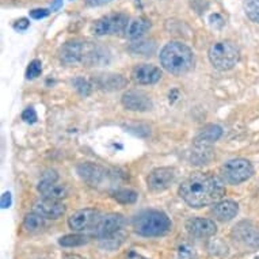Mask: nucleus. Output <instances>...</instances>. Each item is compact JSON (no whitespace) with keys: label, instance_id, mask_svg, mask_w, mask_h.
I'll return each mask as SVG.
<instances>
[{"label":"nucleus","instance_id":"nucleus-21","mask_svg":"<svg viewBox=\"0 0 259 259\" xmlns=\"http://www.w3.org/2000/svg\"><path fill=\"white\" fill-rule=\"evenodd\" d=\"M95 83H97L99 89L114 91V90L125 87L126 85V79L121 76V75H115V73H105V75H99Z\"/></svg>","mask_w":259,"mask_h":259},{"label":"nucleus","instance_id":"nucleus-22","mask_svg":"<svg viewBox=\"0 0 259 259\" xmlns=\"http://www.w3.org/2000/svg\"><path fill=\"white\" fill-rule=\"evenodd\" d=\"M45 227V217L38 214L37 212L29 213L26 214L25 220H23V228L30 234H37L41 232Z\"/></svg>","mask_w":259,"mask_h":259},{"label":"nucleus","instance_id":"nucleus-13","mask_svg":"<svg viewBox=\"0 0 259 259\" xmlns=\"http://www.w3.org/2000/svg\"><path fill=\"white\" fill-rule=\"evenodd\" d=\"M77 174L80 175V178L89 185L97 187L102 185L103 181L107 178L106 168H103L102 166L95 164V163H90V161L80 163L77 166Z\"/></svg>","mask_w":259,"mask_h":259},{"label":"nucleus","instance_id":"nucleus-27","mask_svg":"<svg viewBox=\"0 0 259 259\" xmlns=\"http://www.w3.org/2000/svg\"><path fill=\"white\" fill-rule=\"evenodd\" d=\"M244 13L250 21L259 23V0H244Z\"/></svg>","mask_w":259,"mask_h":259},{"label":"nucleus","instance_id":"nucleus-2","mask_svg":"<svg viewBox=\"0 0 259 259\" xmlns=\"http://www.w3.org/2000/svg\"><path fill=\"white\" fill-rule=\"evenodd\" d=\"M160 64L167 72L181 76L193 68L194 55L187 45L178 41H172L161 49Z\"/></svg>","mask_w":259,"mask_h":259},{"label":"nucleus","instance_id":"nucleus-17","mask_svg":"<svg viewBox=\"0 0 259 259\" xmlns=\"http://www.w3.org/2000/svg\"><path fill=\"white\" fill-rule=\"evenodd\" d=\"M213 157V144L206 143V141H201L194 139L193 141V149H191V164L196 166H204L208 164L209 161L212 160Z\"/></svg>","mask_w":259,"mask_h":259},{"label":"nucleus","instance_id":"nucleus-12","mask_svg":"<svg viewBox=\"0 0 259 259\" xmlns=\"http://www.w3.org/2000/svg\"><path fill=\"white\" fill-rule=\"evenodd\" d=\"M122 105L131 111H148L152 109V99L148 94L140 90H129L122 95Z\"/></svg>","mask_w":259,"mask_h":259},{"label":"nucleus","instance_id":"nucleus-39","mask_svg":"<svg viewBox=\"0 0 259 259\" xmlns=\"http://www.w3.org/2000/svg\"><path fill=\"white\" fill-rule=\"evenodd\" d=\"M61 5H63V0H55L52 5V11H57L61 7Z\"/></svg>","mask_w":259,"mask_h":259},{"label":"nucleus","instance_id":"nucleus-29","mask_svg":"<svg viewBox=\"0 0 259 259\" xmlns=\"http://www.w3.org/2000/svg\"><path fill=\"white\" fill-rule=\"evenodd\" d=\"M42 72V64L39 60H33V61H30L29 67L26 69V77L27 79H35V77H38Z\"/></svg>","mask_w":259,"mask_h":259},{"label":"nucleus","instance_id":"nucleus-30","mask_svg":"<svg viewBox=\"0 0 259 259\" xmlns=\"http://www.w3.org/2000/svg\"><path fill=\"white\" fill-rule=\"evenodd\" d=\"M73 85H75V89H76L81 95H84V97L90 95V93H91V84H90L85 79H83V77H76V79L73 80Z\"/></svg>","mask_w":259,"mask_h":259},{"label":"nucleus","instance_id":"nucleus-25","mask_svg":"<svg viewBox=\"0 0 259 259\" xmlns=\"http://www.w3.org/2000/svg\"><path fill=\"white\" fill-rule=\"evenodd\" d=\"M113 198H114L117 202L122 205H126V204H135L137 201V194L136 191L131 190V189H119V190H115L113 194Z\"/></svg>","mask_w":259,"mask_h":259},{"label":"nucleus","instance_id":"nucleus-34","mask_svg":"<svg viewBox=\"0 0 259 259\" xmlns=\"http://www.w3.org/2000/svg\"><path fill=\"white\" fill-rule=\"evenodd\" d=\"M11 204H13V197H11V194L7 191V193H5V194L2 196V202H0V205H2V208L3 209H7L11 206Z\"/></svg>","mask_w":259,"mask_h":259},{"label":"nucleus","instance_id":"nucleus-7","mask_svg":"<svg viewBox=\"0 0 259 259\" xmlns=\"http://www.w3.org/2000/svg\"><path fill=\"white\" fill-rule=\"evenodd\" d=\"M59 175L53 170H48L42 174V178L38 183V191L39 194L44 198H49V200L60 201L68 196V189L57 182Z\"/></svg>","mask_w":259,"mask_h":259},{"label":"nucleus","instance_id":"nucleus-33","mask_svg":"<svg viewBox=\"0 0 259 259\" xmlns=\"http://www.w3.org/2000/svg\"><path fill=\"white\" fill-rule=\"evenodd\" d=\"M30 26V22L26 19V18H21L19 21H17L14 23V29L18 30V31H25L27 30V27Z\"/></svg>","mask_w":259,"mask_h":259},{"label":"nucleus","instance_id":"nucleus-1","mask_svg":"<svg viewBox=\"0 0 259 259\" xmlns=\"http://www.w3.org/2000/svg\"><path fill=\"white\" fill-rule=\"evenodd\" d=\"M179 196L191 208L217 204L225 196L224 181L209 172H196L179 186Z\"/></svg>","mask_w":259,"mask_h":259},{"label":"nucleus","instance_id":"nucleus-14","mask_svg":"<svg viewBox=\"0 0 259 259\" xmlns=\"http://www.w3.org/2000/svg\"><path fill=\"white\" fill-rule=\"evenodd\" d=\"M186 228L191 236H196L200 239H208L214 236L217 232L216 223L210 219L204 217H196L187 221Z\"/></svg>","mask_w":259,"mask_h":259},{"label":"nucleus","instance_id":"nucleus-9","mask_svg":"<svg viewBox=\"0 0 259 259\" xmlns=\"http://www.w3.org/2000/svg\"><path fill=\"white\" fill-rule=\"evenodd\" d=\"M102 219V214L97 209L85 208L80 209L68 219L69 228L75 232H84V231H94L98 225L99 220Z\"/></svg>","mask_w":259,"mask_h":259},{"label":"nucleus","instance_id":"nucleus-4","mask_svg":"<svg viewBox=\"0 0 259 259\" xmlns=\"http://www.w3.org/2000/svg\"><path fill=\"white\" fill-rule=\"evenodd\" d=\"M209 61L219 71H230L239 63L240 51L232 41H219L212 44L208 52Z\"/></svg>","mask_w":259,"mask_h":259},{"label":"nucleus","instance_id":"nucleus-15","mask_svg":"<svg viewBox=\"0 0 259 259\" xmlns=\"http://www.w3.org/2000/svg\"><path fill=\"white\" fill-rule=\"evenodd\" d=\"M161 76L163 73L160 68H157L156 65H152V64H140L132 71V79L137 84H155L160 80Z\"/></svg>","mask_w":259,"mask_h":259},{"label":"nucleus","instance_id":"nucleus-23","mask_svg":"<svg viewBox=\"0 0 259 259\" xmlns=\"http://www.w3.org/2000/svg\"><path fill=\"white\" fill-rule=\"evenodd\" d=\"M223 135V129H221L219 125H208L205 126L200 133L198 136L196 137L197 140L201 141H206V143H210V144H214Z\"/></svg>","mask_w":259,"mask_h":259},{"label":"nucleus","instance_id":"nucleus-35","mask_svg":"<svg viewBox=\"0 0 259 259\" xmlns=\"http://www.w3.org/2000/svg\"><path fill=\"white\" fill-rule=\"evenodd\" d=\"M111 0H85V3L91 7H98V6H103L110 3Z\"/></svg>","mask_w":259,"mask_h":259},{"label":"nucleus","instance_id":"nucleus-26","mask_svg":"<svg viewBox=\"0 0 259 259\" xmlns=\"http://www.w3.org/2000/svg\"><path fill=\"white\" fill-rule=\"evenodd\" d=\"M123 239H125V235L119 231V232L111 235L109 238L102 239V240H101V246H102L103 248H106V250H115V248H118V247L122 244Z\"/></svg>","mask_w":259,"mask_h":259},{"label":"nucleus","instance_id":"nucleus-16","mask_svg":"<svg viewBox=\"0 0 259 259\" xmlns=\"http://www.w3.org/2000/svg\"><path fill=\"white\" fill-rule=\"evenodd\" d=\"M33 210L41 214L45 219H51V220H57L60 217L64 216L65 213V206H64L60 201L49 200V198H42V200L37 201L33 206Z\"/></svg>","mask_w":259,"mask_h":259},{"label":"nucleus","instance_id":"nucleus-32","mask_svg":"<svg viewBox=\"0 0 259 259\" xmlns=\"http://www.w3.org/2000/svg\"><path fill=\"white\" fill-rule=\"evenodd\" d=\"M49 14H51L49 10L37 9V10H33V11H30V17L33 18V19H42V18H47Z\"/></svg>","mask_w":259,"mask_h":259},{"label":"nucleus","instance_id":"nucleus-28","mask_svg":"<svg viewBox=\"0 0 259 259\" xmlns=\"http://www.w3.org/2000/svg\"><path fill=\"white\" fill-rule=\"evenodd\" d=\"M196 248L189 244V243H181L177 247V254L175 259H196Z\"/></svg>","mask_w":259,"mask_h":259},{"label":"nucleus","instance_id":"nucleus-3","mask_svg":"<svg viewBox=\"0 0 259 259\" xmlns=\"http://www.w3.org/2000/svg\"><path fill=\"white\" fill-rule=\"evenodd\" d=\"M133 228L144 238H159L170 232L172 223L164 212L144 210L133 219Z\"/></svg>","mask_w":259,"mask_h":259},{"label":"nucleus","instance_id":"nucleus-19","mask_svg":"<svg viewBox=\"0 0 259 259\" xmlns=\"http://www.w3.org/2000/svg\"><path fill=\"white\" fill-rule=\"evenodd\" d=\"M234 235H236L239 240L248 243L251 246L259 247V232L254 230V225L248 221H242L240 224L236 225L234 230Z\"/></svg>","mask_w":259,"mask_h":259},{"label":"nucleus","instance_id":"nucleus-31","mask_svg":"<svg viewBox=\"0 0 259 259\" xmlns=\"http://www.w3.org/2000/svg\"><path fill=\"white\" fill-rule=\"evenodd\" d=\"M22 119L27 123H34L37 121V113L33 107H29L22 113Z\"/></svg>","mask_w":259,"mask_h":259},{"label":"nucleus","instance_id":"nucleus-5","mask_svg":"<svg viewBox=\"0 0 259 259\" xmlns=\"http://www.w3.org/2000/svg\"><path fill=\"white\" fill-rule=\"evenodd\" d=\"M220 174L223 181L225 182L231 183V185H240L252 177L254 167L250 160L243 159V157H236V159H231L223 164V167L220 168Z\"/></svg>","mask_w":259,"mask_h":259},{"label":"nucleus","instance_id":"nucleus-8","mask_svg":"<svg viewBox=\"0 0 259 259\" xmlns=\"http://www.w3.org/2000/svg\"><path fill=\"white\" fill-rule=\"evenodd\" d=\"M129 23L126 15L123 14H110L95 21L93 25V31L95 35H113L125 33Z\"/></svg>","mask_w":259,"mask_h":259},{"label":"nucleus","instance_id":"nucleus-10","mask_svg":"<svg viewBox=\"0 0 259 259\" xmlns=\"http://www.w3.org/2000/svg\"><path fill=\"white\" fill-rule=\"evenodd\" d=\"M177 171L172 167H159L151 171V174L147 178L148 189L153 193H160L167 190L168 187L175 182Z\"/></svg>","mask_w":259,"mask_h":259},{"label":"nucleus","instance_id":"nucleus-38","mask_svg":"<svg viewBox=\"0 0 259 259\" xmlns=\"http://www.w3.org/2000/svg\"><path fill=\"white\" fill-rule=\"evenodd\" d=\"M126 259H148L145 258V256H143L141 254H139V252H136V251H129L126 255Z\"/></svg>","mask_w":259,"mask_h":259},{"label":"nucleus","instance_id":"nucleus-24","mask_svg":"<svg viewBox=\"0 0 259 259\" xmlns=\"http://www.w3.org/2000/svg\"><path fill=\"white\" fill-rule=\"evenodd\" d=\"M89 243V236L80 234H71L65 235L63 238L59 239V244L63 247H79Z\"/></svg>","mask_w":259,"mask_h":259},{"label":"nucleus","instance_id":"nucleus-37","mask_svg":"<svg viewBox=\"0 0 259 259\" xmlns=\"http://www.w3.org/2000/svg\"><path fill=\"white\" fill-rule=\"evenodd\" d=\"M210 23L212 25H214V23H220L221 26L224 25V19L219 15V14H213V15H210Z\"/></svg>","mask_w":259,"mask_h":259},{"label":"nucleus","instance_id":"nucleus-18","mask_svg":"<svg viewBox=\"0 0 259 259\" xmlns=\"http://www.w3.org/2000/svg\"><path fill=\"white\" fill-rule=\"evenodd\" d=\"M212 212L217 220L231 221L239 213V205L232 200L219 201Z\"/></svg>","mask_w":259,"mask_h":259},{"label":"nucleus","instance_id":"nucleus-11","mask_svg":"<svg viewBox=\"0 0 259 259\" xmlns=\"http://www.w3.org/2000/svg\"><path fill=\"white\" fill-rule=\"evenodd\" d=\"M123 225H125V217L121 213H109L106 216H102L98 225L94 228L93 234L102 240L122 231Z\"/></svg>","mask_w":259,"mask_h":259},{"label":"nucleus","instance_id":"nucleus-20","mask_svg":"<svg viewBox=\"0 0 259 259\" xmlns=\"http://www.w3.org/2000/svg\"><path fill=\"white\" fill-rule=\"evenodd\" d=\"M149 29H151V22L147 18H135V19L129 21V23H127L125 34H126L127 38L137 39L143 37Z\"/></svg>","mask_w":259,"mask_h":259},{"label":"nucleus","instance_id":"nucleus-36","mask_svg":"<svg viewBox=\"0 0 259 259\" xmlns=\"http://www.w3.org/2000/svg\"><path fill=\"white\" fill-rule=\"evenodd\" d=\"M145 47H149L148 42H139V44H135V47H133L132 49H135L137 53H143V49H144ZM145 52H147V55H148V53L152 52V49H148V51H145Z\"/></svg>","mask_w":259,"mask_h":259},{"label":"nucleus","instance_id":"nucleus-6","mask_svg":"<svg viewBox=\"0 0 259 259\" xmlns=\"http://www.w3.org/2000/svg\"><path fill=\"white\" fill-rule=\"evenodd\" d=\"M95 48L97 45L91 42H79V41L67 42L60 51V61L65 65H77V64L87 65Z\"/></svg>","mask_w":259,"mask_h":259}]
</instances>
